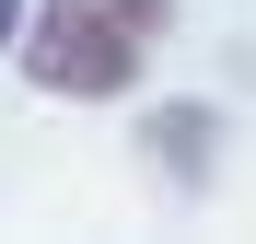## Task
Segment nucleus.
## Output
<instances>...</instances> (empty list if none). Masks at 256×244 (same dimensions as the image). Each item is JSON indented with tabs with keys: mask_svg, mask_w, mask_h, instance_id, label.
Here are the masks:
<instances>
[{
	"mask_svg": "<svg viewBox=\"0 0 256 244\" xmlns=\"http://www.w3.org/2000/svg\"><path fill=\"white\" fill-rule=\"evenodd\" d=\"M152 151H163V163H210V116H186V105L152 116Z\"/></svg>",
	"mask_w": 256,
	"mask_h": 244,
	"instance_id": "2",
	"label": "nucleus"
},
{
	"mask_svg": "<svg viewBox=\"0 0 256 244\" xmlns=\"http://www.w3.org/2000/svg\"><path fill=\"white\" fill-rule=\"evenodd\" d=\"M163 12H175V0H47V12L24 23V81L58 93V105H105V93L140 81Z\"/></svg>",
	"mask_w": 256,
	"mask_h": 244,
	"instance_id": "1",
	"label": "nucleus"
},
{
	"mask_svg": "<svg viewBox=\"0 0 256 244\" xmlns=\"http://www.w3.org/2000/svg\"><path fill=\"white\" fill-rule=\"evenodd\" d=\"M12 35H24V0H0V47H12Z\"/></svg>",
	"mask_w": 256,
	"mask_h": 244,
	"instance_id": "3",
	"label": "nucleus"
}]
</instances>
